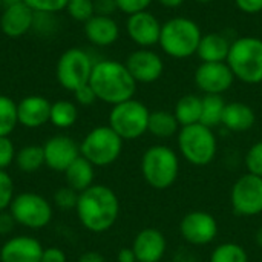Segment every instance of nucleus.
Masks as SVG:
<instances>
[{"label":"nucleus","instance_id":"nucleus-1","mask_svg":"<svg viewBox=\"0 0 262 262\" xmlns=\"http://www.w3.org/2000/svg\"><path fill=\"white\" fill-rule=\"evenodd\" d=\"M75 210L86 230L92 233H103L117 223L120 215V201L111 187L94 184L78 193Z\"/></svg>","mask_w":262,"mask_h":262},{"label":"nucleus","instance_id":"nucleus-2","mask_svg":"<svg viewBox=\"0 0 262 262\" xmlns=\"http://www.w3.org/2000/svg\"><path fill=\"white\" fill-rule=\"evenodd\" d=\"M89 84L94 89L97 100L112 106L134 98L137 91V81L126 64L117 60L95 61Z\"/></svg>","mask_w":262,"mask_h":262},{"label":"nucleus","instance_id":"nucleus-3","mask_svg":"<svg viewBox=\"0 0 262 262\" xmlns=\"http://www.w3.org/2000/svg\"><path fill=\"white\" fill-rule=\"evenodd\" d=\"M201 28L189 17H172L161 26L158 45L173 58H189L196 54L201 41Z\"/></svg>","mask_w":262,"mask_h":262},{"label":"nucleus","instance_id":"nucleus-4","mask_svg":"<svg viewBox=\"0 0 262 262\" xmlns=\"http://www.w3.org/2000/svg\"><path fill=\"white\" fill-rule=\"evenodd\" d=\"M227 64L239 81L247 84L262 83V38L244 35L233 40Z\"/></svg>","mask_w":262,"mask_h":262},{"label":"nucleus","instance_id":"nucleus-5","mask_svg":"<svg viewBox=\"0 0 262 262\" xmlns=\"http://www.w3.org/2000/svg\"><path fill=\"white\" fill-rule=\"evenodd\" d=\"M180 161L173 149L157 144L149 147L141 158V173L146 183L157 189H169L178 178Z\"/></svg>","mask_w":262,"mask_h":262},{"label":"nucleus","instance_id":"nucleus-6","mask_svg":"<svg viewBox=\"0 0 262 262\" xmlns=\"http://www.w3.org/2000/svg\"><path fill=\"white\" fill-rule=\"evenodd\" d=\"M123 140L109 126H97L88 132L80 144V155L94 167H106L118 160Z\"/></svg>","mask_w":262,"mask_h":262},{"label":"nucleus","instance_id":"nucleus-7","mask_svg":"<svg viewBox=\"0 0 262 262\" xmlns=\"http://www.w3.org/2000/svg\"><path fill=\"white\" fill-rule=\"evenodd\" d=\"M181 155L193 166H207L216 155V137L213 130L201 123L184 126L178 132Z\"/></svg>","mask_w":262,"mask_h":262},{"label":"nucleus","instance_id":"nucleus-8","mask_svg":"<svg viewBox=\"0 0 262 262\" xmlns=\"http://www.w3.org/2000/svg\"><path fill=\"white\" fill-rule=\"evenodd\" d=\"M150 111L135 98L112 106L109 114V127L124 140H137L147 132Z\"/></svg>","mask_w":262,"mask_h":262},{"label":"nucleus","instance_id":"nucleus-9","mask_svg":"<svg viewBox=\"0 0 262 262\" xmlns=\"http://www.w3.org/2000/svg\"><path fill=\"white\" fill-rule=\"evenodd\" d=\"M95 61L81 48H69L66 49L55 66V77L60 86L66 91H77L78 88L89 84L91 74Z\"/></svg>","mask_w":262,"mask_h":262},{"label":"nucleus","instance_id":"nucleus-10","mask_svg":"<svg viewBox=\"0 0 262 262\" xmlns=\"http://www.w3.org/2000/svg\"><path fill=\"white\" fill-rule=\"evenodd\" d=\"M9 213L12 215L15 224H20L31 230H40L46 227L52 220L51 203L34 192H23L14 196Z\"/></svg>","mask_w":262,"mask_h":262},{"label":"nucleus","instance_id":"nucleus-11","mask_svg":"<svg viewBox=\"0 0 262 262\" xmlns=\"http://www.w3.org/2000/svg\"><path fill=\"white\" fill-rule=\"evenodd\" d=\"M230 203L235 215L256 216L262 213V178L253 173L243 175L232 187Z\"/></svg>","mask_w":262,"mask_h":262},{"label":"nucleus","instance_id":"nucleus-12","mask_svg":"<svg viewBox=\"0 0 262 262\" xmlns=\"http://www.w3.org/2000/svg\"><path fill=\"white\" fill-rule=\"evenodd\" d=\"M193 80L196 88L204 95H223L232 88L235 75L229 68L227 61L201 63L195 69Z\"/></svg>","mask_w":262,"mask_h":262},{"label":"nucleus","instance_id":"nucleus-13","mask_svg":"<svg viewBox=\"0 0 262 262\" xmlns=\"http://www.w3.org/2000/svg\"><path fill=\"white\" fill-rule=\"evenodd\" d=\"M124 64L137 83H154L164 72L163 58L147 48H140L130 52Z\"/></svg>","mask_w":262,"mask_h":262},{"label":"nucleus","instance_id":"nucleus-14","mask_svg":"<svg viewBox=\"0 0 262 262\" xmlns=\"http://www.w3.org/2000/svg\"><path fill=\"white\" fill-rule=\"evenodd\" d=\"M180 232L187 243L193 246H206L216 238L218 223L210 213L195 210L183 218Z\"/></svg>","mask_w":262,"mask_h":262},{"label":"nucleus","instance_id":"nucleus-15","mask_svg":"<svg viewBox=\"0 0 262 262\" xmlns=\"http://www.w3.org/2000/svg\"><path fill=\"white\" fill-rule=\"evenodd\" d=\"M45 166L55 172H64L78 157L80 146L68 135H54L43 144Z\"/></svg>","mask_w":262,"mask_h":262},{"label":"nucleus","instance_id":"nucleus-16","mask_svg":"<svg viewBox=\"0 0 262 262\" xmlns=\"http://www.w3.org/2000/svg\"><path fill=\"white\" fill-rule=\"evenodd\" d=\"M160 20L149 11H141L132 15H127L126 31L129 38L140 48H150L158 45L161 35Z\"/></svg>","mask_w":262,"mask_h":262},{"label":"nucleus","instance_id":"nucleus-17","mask_svg":"<svg viewBox=\"0 0 262 262\" xmlns=\"http://www.w3.org/2000/svg\"><path fill=\"white\" fill-rule=\"evenodd\" d=\"M35 12L25 3L6 6L0 12V29L9 38H20L34 26Z\"/></svg>","mask_w":262,"mask_h":262},{"label":"nucleus","instance_id":"nucleus-18","mask_svg":"<svg viewBox=\"0 0 262 262\" xmlns=\"http://www.w3.org/2000/svg\"><path fill=\"white\" fill-rule=\"evenodd\" d=\"M43 246L32 236H14L0 249V262H40Z\"/></svg>","mask_w":262,"mask_h":262},{"label":"nucleus","instance_id":"nucleus-19","mask_svg":"<svg viewBox=\"0 0 262 262\" xmlns=\"http://www.w3.org/2000/svg\"><path fill=\"white\" fill-rule=\"evenodd\" d=\"M51 104L41 95H28L17 103L18 124L26 129H37L49 123Z\"/></svg>","mask_w":262,"mask_h":262},{"label":"nucleus","instance_id":"nucleus-20","mask_svg":"<svg viewBox=\"0 0 262 262\" xmlns=\"http://www.w3.org/2000/svg\"><path fill=\"white\" fill-rule=\"evenodd\" d=\"M138 262H160L166 253V238L157 229L141 230L132 244Z\"/></svg>","mask_w":262,"mask_h":262},{"label":"nucleus","instance_id":"nucleus-21","mask_svg":"<svg viewBox=\"0 0 262 262\" xmlns=\"http://www.w3.org/2000/svg\"><path fill=\"white\" fill-rule=\"evenodd\" d=\"M83 31L89 43L94 46H111L120 37V26L114 17L107 15H94L86 23H83Z\"/></svg>","mask_w":262,"mask_h":262},{"label":"nucleus","instance_id":"nucleus-22","mask_svg":"<svg viewBox=\"0 0 262 262\" xmlns=\"http://www.w3.org/2000/svg\"><path fill=\"white\" fill-rule=\"evenodd\" d=\"M230 46H232V41H229V38L221 32L203 34L196 55L200 57L201 63L227 61Z\"/></svg>","mask_w":262,"mask_h":262},{"label":"nucleus","instance_id":"nucleus-23","mask_svg":"<svg viewBox=\"0 0 262 262\" xmlns=\"http://www.w3.org/2000/svg\"><path fill=\"white\" fill-rule=\"evenodd\" d=\"M256 121L255 111L241 101L227 103L223 115V126L232 132H246L253 127Z\"/></svg>","mask_w":262,"mask_h":262},{"label":"nucleus","instance_id":"nucleus-24","mask_svg":"<svg viewBox=\"0 0 262 262\" xmlns=\"http://www.w3.org/2000/svg\"><path fill=\"white\" fill-rule=\"evenodd\" d=\"M64 180L68 187H71L77 193H81L91 186H94V166L80 155L64 170Z\"/></svg>","mask_w":262,"mask_h":262},{"label":"nucleus","instance_id":"nucleus-25","mask_svg":"<svg viewBox=\"0 0 262 262\" xmlns=\"http://www.w3.org/2000/svg\"><path fill=\"white\" fill-rule=\"evenodd\" d=\"M201 109H203V97L187 94V95H183L177 101L173 114H175L180 126L184 127V126H192V124L200 123Z\"/></svg>","mask_w":262,"mask_h":262},{"label":"nucleus","instance_id":"nucleus-26","mask_svg":"<svg viewBox=\"0 0 262 262\" xmlns=\"http://www.w3.org/2000/svg\"><path fill=\"white\" fill-rule=\"evenodd\" d=\"M180 123L173 112L169 111H154L149 117L147 132L158 138H170L180 132Z\"/></svg>","mask_w":262,"mask_h":262},{"label":"nucleus","instance_id":"nucleus-27","mask_svg":"<svg viewBox=\"0 0 262 262\" xmlns=\"http://www.w3.org/2000/svg\"><path fill=\"white\" fill-rule=\"evenodd\" d=\"M226 104L227 103L223 98V95H204L200 123L210 129L223 124V115H224Z\"/></svg>","mask_w":262,"mask_h":262},{"label":"nucleus","instance_id":"nucleus-28","mask_svg":"<svg viewBox=\"0 0 262 262\" xmlns=\"http://www.w3.org/2000/svg\"><path fill=\"white\" fill-rule=\"evenodd\" d=\"M14 161H15L18 170H21V172L32 173V172L38 170L41 166H45L43 146L29 144V146H25V147L18 149L17 154H15Z\"/></svg>","mask_w":262,"mask_h":262},{"label":"nucleus","instance_id":"nucleus-29","mask_svg":"<svg viewBox=\"0 0 262 262\" xmlns=\"http://www.w3.org/2000/svg\"><path fill=\"white\" fill-rule=\"evenodd\" d=\"M78 118L77 106L69 100H58L51 104L49 123L58 129H68L75 124Z\"/></svg>","mask_w":262,"mask_h":262},{"label":"nucleus","instance_id":"nucleus-30","mask_svg":"<svg viewBox=\"0 0 262 262\" xmlns=\"http://www.w3.org/2000/svg\"><path fill=\"white\" fill-rule=\"evenodd\" d=\"M18 124L17 103L0 94V137H9Z\"/></svg>","mask_w":262,"mask_h":262},{"label":"nucleus","instance_id":"nucleus-31","mask_svg":"<svg viewBox=\"0 0 262 262\" xmlns=\"http://www.w3.org/2000/svg\"><path fill=\"white\" fill-rule=\"evenodd\" d=\"M210 262H249V256L244 247L235 243H226L213 250Z\"/></svg>","mask_w":262,"mask_h":262},{"label":"nucleus","instance_id":"nucleus-32","mask_svg":"<svg viewBox=\"0 0 262 262\" xmlns=\"http://www.w3.org/2000/svg\"><path fill=\"white\" fill-rule=\"evenodd\" d=\"M64 11L75 21L86 23L91 17L95 15L94 0H69Z\"/></svg>","mask_w":262,"mask_h":262},{"label":"nucleus","instance_id":"nucleus-33","mask_svg":"<svg viewBox=\"0 0 262 262\" xmlns=\"http://www.w3.org/2000/svg\"><path fill=\"white\" fill-rule=\"evenodd\" d=\"M14 200V183L6 170H0V212L9 209Z\"/></svg>","mask_w":262,"mask_h":262},{"label":"nucleus","instance_id":"nucleus-34","mask_svg":"<svg viewBox=\"0 0 262 262\" xmlns=\"http://www.w3.org/2000/svg\"><path fill=\"white\" fill-rule=\"evenodd\" d=\"M34 12H49L57 14L63 11L69 0H23Z\"/></svg>","mask_w":262,"mask_h":262},{"label":"nucleus","instance_id":"nucleus-35","mask_svg":"<svg viewBox=\"0 0 262 262\" xmlns=\"http://www.w3.org/2000/svg\"><path fill=\"white\" fill-rule=\"evenodd\" d=\"M78 201V193L75 190H72L71 187L64 186L60 187L55 193H54V204L61 209V210H71L75 209Z\"/></svg>","mask_w":262,"mask_h":262},{"label":"nucleus","instance_id":"nucleus-36","mask_svg":"<svg viewBox=\"0 0 262 262\" xmlns=\"http://www.w3.org/2000/svg\"><path fill=\"white\" fill-rule=\"evenodd\" d=\"M246 167L249 173L262 178V140L255 143L246 155Z\"/></svg>","mask_w":262,"mask_h":262},{"label":"nucleus","instance_id":"nucleus-37","mask_svg":"<svg viewBox=\"0 0 262 262\" xmlns=\"http://www.w3.org/2000/svg\"><path fill=\"white\" fill-rule=\"evenodd\" d=\"M15 147L9 137H0V170H6L15 160Z\"/></svg>","mask_w":262,"mask_h":262},{"label":"nucleus","instance_id":"nucleus-38","mask_svg":"<svg viewBox=\"0 0 262 262\" xmlns=\"http://www.w3.org/2000/svg\"><path fill=\"white\" fill-rule=\"evenodd\" d=\"M55 21V14H49V12H35L34 17V26L32 29H35L40 34H52L57 28Z\"/></svg>","mask_w":262,"mask_h":262},{"label":"nucleus","instance_id":"nucleus-39","mask_svg":"<svg viewBox=\"0 0 262 262\" xmlns=\"http://www.w3.org/2000/svg\"><path fill=\"white\" fill-rule=\"evenodd\" d=\"M154 0H117L118 11L132 15L141 11H147V8L152 5Z\"/></svg>","mask_w":262,"mask_h":262},{"label":"nucleus","instance_id":"nucleus-40","mask_svg":"<svg viewBox=\"0 0 262 262\" xmlns=\"http://www.w3.org/2000/svg\"><path fill=\"white\" fill-rule=\"evenodd\" d=\"M74 97H75V101L81 106H91L97 101V95L94 89L91 88V84H84L78 88L77 91H74Z\"/></svg>","mask_w":262,"mask_h":262},{"label":"nucleus","instance_id":"nucleus-41","mask_svg":"<svg viewBox=\"0 0 262 262\" xmlns=\"http://www.w3.org/2000/svg\"><path fill=\"white\" fill-rule=\"evenodd\" d=\"M94 8L97 15H107L112 17L117 11V0H94Z\"/></svg>","mask_w":262,"mask_h":262},{"label":"nucleus","instance_id":"nucleus-42","mask_svg":"<svg viewBox=\"0 0 262 262\" xmlns=\"http://www.w3.org/2000/svg\"><path fill=\"white\" fill-rule=\"evenodd\" d=\"M239 11L244 14H259L262 12V0H235Z\"/></svg>","mask_w":262,"mask_h":262},{"label":"nucleus","instance_id":"nucleus-43","mask_svg":"<svg viewBox=\"0 0 262 262\" xmlns=\"http://www.w3.org/2000/svg\"><path fill=\"white\" fill-rule=\"evenodd\" d=\"M40 262H66V253L58 247H48L43 249Z\"/></svg>","mask_w":262,"mask_h":262},{"label":"nucleus","instance_id":"nucleus-44","mask_svg":"<svg viewBox=\"0 0 262 262\" xmlns=\"http://www.w3.org/2000/svg\"><path fill=\"white\" fill-rule=\"evenodd\" d=\"M15 226V221L9 212H0V235H9Z\"/></svg>","mask_w":262,"mask_h":262},{"label":"nucleus","instance_id":"nucleus-45","mask_svg":"<svg viewBox=\"0 0 262 262\" xmlns=\"http://www.w3.org/2000/svg\"><path fill=\"white\" fill-rule=\"evenodd\" d=\"M117 259H118V262H138L137 261L135 253H134V250H132V247H130V249H127V247L121 249V250L118 252Z\"/></svg>","mask_w":262,"mask_h":262},{"label":"nucleus","instance_id":"nucleus-46","mask_svg":"<svg viewBox=\"0 0 262 262\" xmlns=\"http://www.w3.org/2000/svg\"><path fill=\"white\" fill-rule=\"evenodd\" d=\"M78 262H106L98 252H86L80 256Z\"/></svg>","mask_w":262,"mask_h":262},{"label":"nucleus","instance_id":"nucleus-47","mask_svg":"<svg viewBox=\"0 0 262 262\" xmlns=\"http://www.w3.org/2000/svg\"><path fill=\"white\" fill-rule=\"evenodd\" d=\"M164 8H180L186 0H155Z\"/></svg>","mask_w":262,"mask_h":262},{"label":"nucleus","instance_id":"nucleus-48","mask_svg":"<svg viewBox=\"0 0 262 262\" xmlns=\"http://www.w3.org/2000/svg\"><path fill=\"white\" fill-rule=\"evenodd\" d=\"M23 0H3V8L6 6H12V5H17V3H21Z\"/></svg>","mask_w":262,"mask_h":262},{"label":"nucleus","instance_id":"nucleus-49","mask_svg":"<svg viewBox=\"0 0 262 262\" xmlns=\"http://www.w3.org/2000/svg\"><path fill=\"white\" fill-rule=\"evenodd\" d=\"M255 238H256V244H258L259 247H262V227L256 232V236H255Z\"/></svg>","mask_w":262,"mask_h":262},{"label":"nucleus","instance_id":"nucleus-50","mask_svg":"<svg viewBox=\"0 0 262 262\" xmlns=\"http://www.w3.org/2000/svg\"><path fill=\"white\" fill-rule=\"evenodd\" d=\"M196 3H210V2H215V0H193Z\"/></svg>","mask_w":262,"mask_h":262},{"label":"nucleus","instance_id":"nucleus-51","mask_svg":"<svg viewBox=\"0 0 262 262\" xmlns=\"http://www.w3.org/2000/svg\"><path fill=\"white\" fill-rule=\"evenodd\" d=\"M2 9H3V0H0V12H2Z\"/></svg>","mask_w":262,"mask_h":262}]
</instances>
